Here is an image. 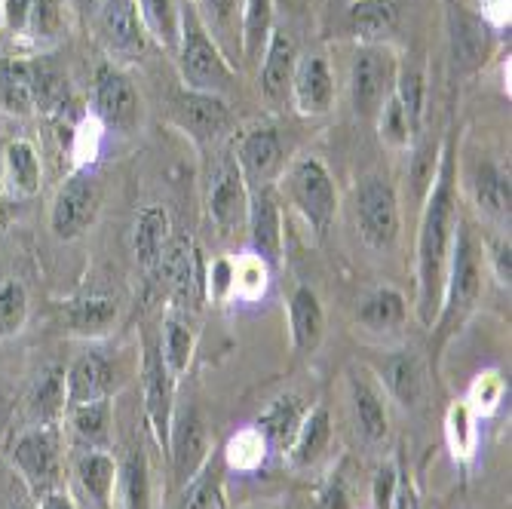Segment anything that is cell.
<instances>
[{"instance_id":"7a4b0ae2","label":"cell","mask_w":512,"mask_h":509,"mask_svg":"<svg viewBox=\"0 0 512 509\" xmlns=\"http://www.w3.org/2000/svg\"><path fill=\"white\" fill-rule=\"evenodd\" d=\"M482 264L485 252L479 237L470 230V224L457 221L454 230V246L448 258V276H445V292H442V307L433 322L436 332V347H442L454 332L463 329V322L473 316L482 298Z\"/></svg>"},{"instance_id":"7bdbcfd3","label":"cell","mask_w":512,"mask_h":509,"mask_svg":"<svg viewBox=\"0 0 512 509\" xmlns=\"http://www.w3.org/2000/svg\"><path fill=\"white\" fill-rule=\"evenodd\" d=\"M393 96L402 105L411 132L417 135L424 123V96H427V86H424V74L417 71L414 65H399L396 68V86H393Z\"/></svg>"},{"instance_id":"f1b7e54d","label":"cell","mask_w":512,"mask_h":509,"mask_svg":"<svg viewBox=\"0 0 512 509\" xmlns=\"http://www.w3.org/2000/svg\"><path fill=\"white\" fill-rule=\"evenodd\" d=\"M350 402H353V418L365 442H384L390 430V414L384 396L362 378H350Z\"/></svg>"},{"instance_id":"4316f807","label":"cell","mask_w":512,"mask_h":509,"mask_svg":"<svg viewBox=\"0 0 512 509\" xmlns=\"http://www.w3.org/2000/svg\"><path fill=\"white\" fill-rule=\"evenodd\" d=\"M65 411H68L65 368L50 365L37 375V381L28 393V418H31V424H59Z\"/></svg>"},{"instance_id":"e575fe53","label":"cell","mask_w":512,"mask_h":509,"mask_svg":"<svg viewBox=\"0 0 512 509\" xmlns=\"http://www.w3.org/2000/svg\"><path fill=\"white\" fill-rule=\"evenodd\" d=\"M405 316H408V304H405L402 292H396L390 286H381V289L371 292L362 301L359 313H356V319L362 322L365 329H371V332L399 329L402 322H405Z\"/></svg>"},{"instance_id":"4fadbf2b","label":"cell","mask_w":512,"mask_h":509,"mask_svg":"<svg viewBox=\"0 0 512 509\" xmlns=\"http://www.w3.org/2000/svg\"><path fill=\"white\" fill-rule=\"evenodd\" d=\"M92 99H96V114H99L102 126H108L114 132H132L138 126V117H142V99H138L132 80L120 68H114V65L99 68Z\"/></svg>"},{"instance_id":"3957f363","label":"cell","mask_w":512,"mask_h":509,"mask_svg":"<svg viewBox=\"0 0 512 509\" xmlns=\"http://www.w3.org/2000/svg\"><path fill=\"white\" fill-rule=\"evenodd\" d=\"M175 56H178L181 80L188 89L221 96V92L234 83V68H230V62L218 50V43L209 37L197 10L188 4H181V40H178Z\"/></svg>"},{"instance_id":"4dcf8cb0","label":"cell","mask_w":512,"mask_h":509,"mask_svg":"<svg viewBox=\"0 0 512 509\" xmlns=\"http://www.w3.org/2000/svg\"><path fill=\"white\" fill-rule=\"evenodd\" d=\"M381 381L387 384V390L402 405H417V402H421V396H424V387H427L424 362L417 359L411 350L393 353L381 365Z\"/></svg>"},{"instance_id":"b9f144b4","label":"cell","mask_w":512,"mask_h":509,"mask_svg":"<svg viewBox=\"0 0 512 509\" xmlns=\"http://www.w3.org/2000/svg\"><path fill=\"white\" fill-rule=\"evenodd\" d=\"M28 71V83L34 92V108L40 111H59L68 102V80L46 62H31L25 65Z\"/></svg>"},{"instance_id":"d6986e66","label":"cell","mask_w":512,"mask_h":509,"mask_svg":"<svg viewBox=\"0 0 512 509\" xmlns=\"http://www.w3.org/2000/svg\"><path fill=\"white\" fill-rule=\"evenodd\" d=\"M246 230L252 240V252L273 270L283 261V212L267 188H255L249 200Z\"/></svg>"},{"instance_id":"1f68e13d","label":"cell","mask_w":512,"mask_h":509,"mask_svg":"<svg viewBox=\"0 0 512 509\" xmlns=\"http://www.w3.org/2000/svg\"><path fill=\"white\" fill-rule=\"evenodd\" d=\"M393 25H396L393 0H356L350 7V31L359 40V46L384 43Z\"/></svg>"},{"instance_id":"bcb514c9","label":"cell","mask_w":512,"mask_h":509,"mask_svg":"<svg viewBox=\"0 0 512 509\" xmlns=\"http://www.w3.org/2000/svg\"><path fill=\"white\" fill-rule=\"evenodd\" d=\"M224 457H227V467H234L240 473H252V470H258L264 464L267 442L255 427H246V430H240V433H234L227 439Z\"/></svg>"},{"instance_id":"681fc988","label":"cell","mask_w":512,"mask_h":509,"mask_svg":"<svg viewBox=\"0 0 512 509\" xmlns=\"http://www.w3.org/2000/svg\"><path fill=\"white\" fill-rule=\"evenodd\" d=\"M375 120H378V132H381V142H384V145H390V148H396V151H402V148L411 145L414 132H411V126H408V117H405L402 105L396 102V96H390V99L381 105V111H378Z\"/></svg>"},{"instance_id":"d4e9b609","label":"cell","mask_w":512,"mask_h":509,"mask_svg":"<svg viewBox=\"0 0 512 509\" xmlns=\"http://www.w3.org/2000/svg\"><path fill=\"white\" fill-rule=\"evenodd\" d=\"M329 442H332V414L325 405H316L304 414V421H301L292 445L286 448L292 467H298V470L313 467L316 460L325 454V448H329Z\"/></svg>"},{"instance_id":"5b68a950","label":"cell","mask_w":512,"mask_h":509,"mask_svg":"<svg viewBox=\"0 0 512 509\" xmlns=\"http://www.w3.org/2000/svg\"><path fill=\"white\" fill-rule=\"evenodd\" d=\"M13 467L22 473L34 497L53 491L62 476V433L59 424H31L10 448Z\"/></svg>"},{"instance_id":"ac0fdd59","label":"cell","mask_w":512,"mask_h":509,"mask_svg":"<svg viewBox=\"0 0 512 509\" xmlns=\"http://www.w3.org/2000/svg\"><path fill=\"white\" fill-rule=\"evenodd\" d=\"M292 105L298 108L301 117H322L329 114L335 105V77L332 68L322 56H304L295 65L292 77Z\"/></svg>"},{"instance_id":"680465c9","label":"cell","mask_w":512,"mask_h":509,"mask_svg":"<svg viewBox=\"0 0 512 509\" xmlns=\"http://www.w3.org/2000/svg\"><path fill=\"white\" fill-rule=\"evenodd\" d=\"M37 500H40L37 509H77V503L71 500V494H65V491H59V488L46 491V494L37 497Z\"/></svg>"},{"instance_id":"836d02e7","label":"cell","mask_w":512,"mask_h":509,"mask_svg":"<svg viewBox=\"0 0 512 509\" xmlns=\"http://www.w3.org/2000/svg\"><path fill=\"white\" fill-rule=\"evenodd\" d=\"M135 4L145 31L163 50L175 53L181 40V0H135Z\"/></svg>"},{"instance_id":"9a60e30c","label":"cell","mask_w":512,"mask_h":509,"mask_svg":"<svg viewBox=\"0 0 512 509\" xmlns=\"http://www.w3.org/2000/svg\"><path fill=\"white\" fill-rule=\"evenodd\" d=\"M172 117L175 123L194 135L197 142H215L230 129V111L221 96L212 92H197V89H184L172 102Z\"/></svg>"},{"instance_id":"9f6ffc18","label":"cell","mask_w":512,"mask_h":509,"mask_svg":"<svg viewBox=\"0 0 512 509\" xmlns=\"http://www.w3.org/2000/svg\"><path fill=\"white\" fill-rule=\"evenodd\" d=\"M203 7L209 10L212 22H215L218 28H230V25H234V16H237L240 0H203Z\"/></svg>"},{"instance_id":"ab89813d","label":"cell","mask_w":512,"mask_h":509,"mask_svg":"<svg viewBox=\"0 0 512 509\" xmlns=\"http://www.w3.org/2000/svg\"><path fill=\"white\" fill-rule=\"evenodd\" d=\"M273 31V0H243V56L261 62Z\"/></svg>"},{"instance_id":"d6a6232c","label":"cell","mask_w":512,"mask_h":509,"mask_svg":"<svg viewBox=\"0 0 512 509\" xmlns=\"http://www.w3.org/2000/svg\"><path fill=\"white\" fill-rule=\"evenodd\" d=\"M117 500L123 509H151V473L142 451H129L117 467Z\"/></svg>"},{"instance_id":"f35d334b","label":"cell","mask_w":512,"mask_h":509,"mask_svg":"<svg viewBox=\"0 0 512 509\" xmlns=\"http://www.w3.org/2000/svg\"><path fill=\"white\" fill-rule=\"evenodd\" d=\"M0 111L13 117L34 114V92L28 83V71L22 62H4L0 59Z\"/></svg>"},{"instance_id":"277c9868","label":"cell","mask_w":512,"mask_h":509,"mask_svg":"<svg viewBox=\"0 0 512 509\" xmlns=\"http://www.w3.org/2000/svg\"><path fill=\"white\" fill-rule=\"evenodd\" d=\"M286 194L289 203L301 212V218L316 230L319 237H325L335 224L338 215V191L335 181L319 160L304 157L289 166L286 172Z\"/></svg>"},{"instance_id":"74e56055","label":"cell","mask_w":512,"mask_h":509,"mask_svg":"<svg viewBox=\"0 0 512 509\" xmlns=\"http://www.w3.org/2000/svg\"><path fill=\"white\" fill-rule=\"evenodd\" d=\"M473 191H476V203L479 209L494 218V221H509V175L491 163L479 166L476 178H473Z\"/></svg>"},{"instance_id":"d590c367","label":"cell","mask_w":512,"mask_h":509,"mask_svg":"<svg viewBox=\"0 0 512 509\" xmlns=\"http://www.w3.org/2000/svg\"><path fill=\"white\" fill-rule=\"evenodd\" d=\"M194 332H191V326L184 322L181 316H166V322H163V329H160V341H157V347H160V356H163V362H166V368H169V375L178 381L184 372H188V365H191V359H194Z\"/></svg>"},{"instance_id":"30bf717a","label":"cell","mask_w":512,"mask_h":509,"mask_svg":"<svg viewBox=\"0 0 512 509\" xmlns=\"http://www.w3.org/2000/svg\"><path fill=\"white\" fill-rule=\"evenodd\" d=\"M154 273L166 280L178 307H200L206 298V270L191 237H169Z\"/></svg>"},{"instance_id":"cb8c5ba5","label":"cell","mask_w":512,"mask_h":509,"mask_svg":"<svg viewBox=\"0 0 512 509\" xmlns=\"http://www.w3.org/2000/svg\"><path fill=\"white\" fill-rule=\"evenodd\" d=\"M451 28V53L460 68H476L488 53V22L470 16L463 7L448 10Z\"/></svg>"},{"instance_id":"7402d4cb","label":"cell","mask_w":512,"mask_h":509,"mask_svg":"<svg viewBox=\"0 0 512 509\" xmlns=\"http://www.w3.org/2000/svg\"><path fill=\"white\" fill-rule=\"evenodd\" d=\"M117 301L111 295H83L68 301L65 322L77 338H105L117 322Z\"/></svg>"},{"instance_id":"f6af8a7d","label":"cell","mask_w":512,"mask_h":509,"mask_svg":"<svg viewBox=\"0 0 512 509\" xmlns=\"http://www.w3.org/2000/svg\"><path fill=\"white\" fill-rule=\"evenodd\" d=\"M28 322V289L19 280L0 283V341L25 332Z\"/></svg>"},{"instance_id":"8d00e7d4","label":"cell","mask_w":512,"mask_h":509,"mask_svg":"<svg viewBox=\"0 0 512 509\" xmlns=\"http://www.w3.org/2000/svg\"><path fill=\"white\" fill-rule=\"evenodd\" d=\"M71 418V433L83 448H108L111 439V402H89L68 408Z\"/></svg>"},{"instance_id":"5bb4252c","label":"cell","mask_w":512,"mask_h":509,"mask_svg":"<svg viewBox=\"0 0 512 509\" xmlns=\"http://www.w3.org/2000/svg\"><path fill=\"white\" fill-rule=\"evenodd\" d=\"M142 384H145V414L154 430V439L166 448L169 430H172V396H175V378L160 356L157 341L145 344V365H142Z\"/></svg>"},{"instance_id":"11a10c76","label":"cell","mask_w":512,"mask_h":509,"mask_svg":"<svg viewBox=\"0 0 512 509\" xmlns=\"http://www.w3.org/2000/svg\"><path fill=\"white\" fill-rule=\"evenodd\" d=\"M319 509H353L344 479H332L325 485V491L319 494Z\"/></svg>"},{"instance_id":"44dd1931","label":"cell","mask_w":512,"mask_h":509,"mask_svg":"<svg viewBox=\"0 0 512 509\" xmlns=\"http://www.w3.org/2000/svg\"><path fill=\"white\" fill-rule=\"evenodd\" d=\"M172 237V221L163 206H145L135 215L132 227V255L145 273H154L160 264V255Z\"/></svg>"},{"instance_id":"f546056e","label":"cell","mask_w":512,"mask_h":509,"mask_svg":"<svg viewBox=\"0 0 512 509\" xmlns=\"http://www.w3.org/2000/svg\"><path fill=\"white\" fill-rule=\"evenodd\" d=\"M304 414H307V408L298 396H279L276 402H270L261 411L255 430L264 436L267 448H289L304 421Z\"/></svg>"},{"instance_id":"60d3db41","label":"cell","mask_w":512,"mask_h":509,"mask_svg":"<svg viewBox=\"0 0 512 509\" xmlns=\"http://www.w3.org/2000/svg\"><path fill=\"white\" fill-rule=\"evenodd\" d=\"M479 418L467 408V402H454L445 414V439L457 460H470L479 448Z\"/></svg>"},{"instance_id":"94428289","label":"cell","mask_w":512,"mask_h":509,"mask_svg":"<svg viewBox=\"0 0 512 509\" xmlns=\"http://www.w3.org/2000/svg\"><path fill=\"white\" fill-rule=\"evenodd\" d=\"M4 224H7V206L0 203V227H4Z\"/></svg>"},{"instance_id":"52a82bcc","label":"cell","mask_w":512,"mask_h":509,"mask_svg":"<svg viewBox=\"0 0 512 509\" xmlns=\"http://www.w3.org/2000/svg\"><path fill=\"white\" fill-rule=\"evenodd\" d=\"M396 59L384 43L359 46L350 68V99L353 111L365 120H375L381 105L393 96L396 86Z\"/></svg>"},{"instance_id":"6da1fadb","label":"cell","mask_w":512,"mask_h":509,"mask_svg":"<svg viewBox=\"0 0 512 509\" xmlns=\"http://www.w3.org/2000/svg\"><path fill=\"white\" fill-rule=\"evenodd\" d=\"M427 203L421 212V230H417V255H414V270H417V319L430 329L439 307H442V292H445V276H448V258L454 246V230H457V169H454V151L451 145L442 148L439 166L430 178Z\"/></svg>"},{"instance_id":"83f0119b","label":"cell","mask_w":512,"mask_h":509,"mask_svg":"<svg viewBox=\"0 0 512 509\" xmlns=\"http://www.w3.org/2000/svg\"><path fill=\"white\" fill-rule=\"evenodd\" d=\"M74 476L80 488L96 500L99 506H108L114 500L117 488V464L105 448H86L74 460Z\"/></svg>"},{"instance_id":"8992f818","label":"cell","mask_w":512,"mask_h":509,"mask_svg":"<svg viewBox=\"0 0 512 509\" xmlns=\"http://www.w3.org/2000/svg\"><path fill=\"white\" fill-rule=\"evenodd\" d=\"M356 224L359 237L368 249L387 252L399 240V200L393 184L381 175H368L356 188Z\"/></svg>"},{"instance_id":"6125c7cd","label":"cell","mask_w":512,"mask_h":509,"mask_svg":"<svg viewBox=\"0 0 512 509\" xmlns=\"http://www.w3.org/2000/svg\"><path fill=\"white\" fill-rule=\"evenodd\" d=\"M13 509H37V506H31V503H19V506H13Z\"/></svg>"},{"instance_id":"ffe728a7","label":"cell","mask_w":512,"mask_h":509,"mask_svg":"<svg viewBox=\"0 0 512 509\" xmlns=\"http://www.w3.org/2000/svg\"><path fill=\"white\" fill-rule=\"evenodd\" d=\"M114 390V368L111 362L96 353L86 350L80 353L71 368L65 372V396H68V408L77 405H89V402H102L108 399Z\"/></svg>"},{"instance_id":"c3c4849f","label":"cell","mask_w":512,"mask_h":509,"mask_svg":"<svg viewBox=\"0 0 512 509\" xmlns=\"http://www.w3.org/2000/svg\"><path fill=\"white\" fill-rule=\"evenodd\" d=\"M503 396H506V384H503V375L488 368V372H479L467 390V408L476 414V418H491V414L503 405Z\"/></svg>"},{"instance_id":"603a6c76","label":"cell","mask_w":512,"mask_h":509,"mask_svg":"<svg viewBox=\"0 0 512 509\" xmlns=\"http://www.w3.org/2000/svg\"><path fill=\"white\" fill-rule=\"evenodd\" d=\"M289 326L298 353H313L325 335V313L310 286H298L289 298Z\"/></svg>"},{"instance_id":"7c38bea8","label":"cell","mask_w":512,"mask_h":509,"mask_svg":"<svg viewBox=\"0 0 512 509\" xmlns=\"http://www.w3.org/2000/svg\"><path fill=\"white\" fill-rule=\"evenodd\" d=\"M169 457H172V473L178 479V485H188L191 479H197L203 473V467L209 464V430L200 418L197 408H188L178 418H172V430H169V445H166Z\"/></svg>"},{"instance_id":"484cf974","label":"cell","mask_w":512,"mask_h":509,"mask_svg":"<svg viewBox=\"0 0 512 509\" xmlns=\"http://www.w3.org/2000/svg\"><path fill=\"white\" fill-rule=\"evenodd\" d=\"M4 188L13 200H31L40 191V157L25 138H16L4 151Z\"/></svg>"},{"instance_id":"f907efd6","label":"cell","mask_w":512,"mask_h":509,"mask_svg":"<svg viewBox=\"0 0 512 509\" xmlns=\"http://www.w3.org/2000/svg\"><path fill=\"white\" fill-rule=\"evenodd\" d=\"M181 509H221V482H218V473L209 470V464L203 467L197 479L184 485Z\"/></svg>"},{"instance_id":"ba28073f","label":"cell","mask_w":512,"mask_h":509,"mask_svg":"<svg viewBox=\"0 0 512 509\" xmlns=\"http://www.w3.org/2000/svg\"><path fill=\"white\" fill-rule=\"evenodd\" d=\"M102 212V188L99 178L89 172V166L68 175V181L59 188L53 209H50V230L56 240H77L96 224Z\"/></svg>"},{"instance_id":"816d5d0a","label":"cell","mask_w":512,"mask_h":509,"mask_svg":"<svg viewBox=\"0 0 512 509\" xmlns=\"http://www.w3.org/2000/svg\"><path fill=\"white\" fill-rule=\"evenodd\" d=\"M206 298L215 304H224L234 298V261L230 258H215L206 270Z\"/></svg>"},{"instance_id":"8fae6325","label":"cell","mask_w":512,"mask_h":509,"mask_svg":"<svg viewBox=\"0 0 512 509\" xmlns=\"http://www.w3.org/2000/svg\"><path fill=\"white\" fill-rule=\"evenodd\" d=\"M96 34L111 56L135 59L145 53V25L135 0H102L96 10Z\"/></svg>"},{"instance_id":"6f0895ef","label":"cell","mask_w":512,"mask_h":509,"mask_svg":"<svg viewBox=\"0 0 512 509\" xmlns=\"http://www.w3.org/2000/svg\"><path fill=\"white\" fill-rule=\"evenodd\" d=\"M393 497H396V473L387 467V470L378 473V482H375V506L378 509H390Z\"/></svg>"},{"instance_id":"2e32d148","label":"cell","mask_w":512,"mask_h":509,"mask_svg":"<svg viewBox=\"0 0 512 509\" xmlns=\"http://www.w3.org/2000/svg\"><path fill=\"white\" fill-rule=\"evenodd\" d=\"M261 71H258V89L261 99L270 108H283L289 102L292 92V77H295V65H298V50L295 40L286 31H270V40L264 46L261 56Z\"/></svg>"},{"instance_id":"9c48e42d","label":"cell","mask_w":512,"mask_h":509,"mask_svg":"<svg viewBox=\"0 0 512 509\" xmlns=\"http://www.w3.org/2000/svg\"><path fill=\"white\" fill-rule=\"evenodd\" d=\"M249 200H252V188L243 178V169L234 154H227L212 172L209 197H206L209 221L215 224L221 237H234L240 230H246Z\"/></svg>"},{"instance_id":"91938a15","label":"cell","mask_w":512,"mask_h":509,"mask_svg":"<svg viewBox=\"0 0 512 509\" xmlns=\"http://www.w3.org/2000/svg\"><path fill=\"white\" fill-rule=\"evenodd\" d=\"M99 4H102V0H77V7H80L83 16H96Z\"/></svg>"},{"instance_id":"7dc6e473","label":"cell","mask_w":512,"mask_h":509,"mask_svg":"<svg viewBox=\"0 0 512 509\" xmlns=\"http://www.w3.org/2000/svg\"><path fill=\"white\" fill-rule=\"evenodd\" d=\"M267 283H270V267L255 252H246L234 261V298L258 301L267 292Z\"/></svg>"},{"instance_id":"ee69618b","label":"cell","mask_w":512,"mask_h":509,"mask_svg":"<svg viewBox=\"0 0 512 509\" xmlns=\"http://www.w3.org/2000/svg\"><path fill=\"white\" fill-rule=\"evenodd\" d=\"M62 4L59 0H31L25 34L34 46H53L62 37Z\"/></svg>"},{"instance_id":"e0dca14e","label":"cell","mask_w":512,"mask_h":509,"mask_svg":"<svg viewBox=\"0 0 512 509\" xmlns=\"http://www.w3.org/2000/svg\"><path fill=\"white\" fill-rule=\"evenodd\" d=\"M237 163L243 169V178L249 188H267V184L283 172L286 154L283 142H279V132L270 126H255L249 129L240 145H237Z\"/></svg>"},{"instance_id":"f5cc1de1","label":"cell","mask_w":512,"mask_h":509,"mask_svg":"<svg viewBox=\"0 0 512 509\" xmlns=\"http://www.w3.org/2000/svg\"><path fill=\"white\" fill-rule=\"evenodd\" d=\"M482 252H485L488 267H491L494 276H497V283L509 289V276H512V249H509V237H497V240L485 243Z\"/></svg>"},{"instance_id":"db71d44e","label":"cell","mask_w":512,"mask_h":509,"mask_svg":"<svg viewBox=\"0 0 512 509\" xmlns=\"http://www.w3.org/2000/svg\"><path fill=\"white\" fill-rule=\"evenodd\" d=\"M28 13H31V0H4V10H0L10 34H25Z\"/></svg>"}]
</instances>
